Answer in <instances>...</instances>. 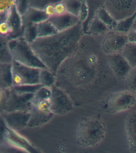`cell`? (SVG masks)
Returning a JSON list of instances; mask_svg holds the SVG:
<instances>
[{"label":"cell","instance_id":"cell-1","mask_svg":"<svg viewBox=\"0 0 136 153\" xmlns=\"http://www.w3.org/2000/svg\"><path fill=\"white\" fill-rule=\"evenodd\" d=\"M83 34V25L79 22L69 29L38 38L30 45L38 58L56 76L62 63L77 51Z\"/></svg>","mask_w":136,"mask_h":153},{"label":"cell","instance_id":"cell-2","mask_svg":"<svg viewBox=\"0 0 136 153\" xmlns=\"http://www.w3.org/2000/svg\"><path fill=\"white\" fill-rule=\"evenodd\" d=\"M106 130V125L101 118L97 117L85 118L77 129V142L84 146H95L103 140Z\"/></svg>","mask_w":136,"mask_h":153},{"label":"cell","instance_id":"cell-3","mask_svg":"<svg viewBox=\"0 0 136 153\" xmlns=\"http://www.w3.org/2000/svg\"><path fill=\"white\" fill-rule=\"evenodd\" d=\"M33 93H21L16 91L13 87L1 90V113L25 111L29 112L31 109Z\"/></svg>","mask_w":136,"mask_h":153},{"label":"cell","instance_id":"cell-4","mask_svg":"<svg viewBox=\"0 0 136 153\" xmlns=\"http://www.w3.org/2000/svg\"><path fill=\"white\" fill-rule=\"evenodd\" d=\"M9 45L14 61L32 68L39 69L47 68L37 57L30 45L23 37L9 40Z\"/></svg>","mask_w":136,"mask_h":153},{"label":"cell","instance_id":"cell-5","mask_svg":"<svg viewBox=\"0 0 136 153\" xmlns=\"http://www.w3.org/2000/svg\"><path fill=\"white\" fill-rule=\"evenodd\" d=\"M136 102L134 93L129 90L120 91L111 94L105 100L104 107L107 112L114 114L130 109Z\"/></svg>","mask_w":136,"mask_h":153},{"label":"cell","instance_id":"cell-6","mask_svg":"<svg viewBox=\"0 0 136 153\" xmlns=\"http://www.w3.org/2000/svg\"><path fill=\"white\" fill-rule=\"evenodd\" d=\"M40 70L27 66L13 60L11 65L13 87L40 84Z\"/></svg>","mask_w":136,"mask_h":153},{"label":"cell","instance_id":"cell-7","mask_svg":"<svg viewBox=\"0 0 136 153\" xmlns=\"http://www.w3.org/2000/svg\"><path fill=\"white\" fill-rule=\"evenodd\" d=\"M103 6L117 22L130 17L136 13V0H109Z\"/></svg>","mask_w":136,"mask_h":153},{"label":"cell","instance_id":"cell-8","mask_svg":"<svg viewBox=\"0 0 136 153\" xmlns=\"http://www.w3.org/2000/svg\"><path fill=\"white\" fill-rule=\"evenodd\" d=\"M129 42L128 35L114 30L110 31L103 41V51L109 56L121 53Z\"/></svg>","mask_w":136,"mask_h":153},{"label":"cell","instance_id":"cell-9","mask_svg":"<svg viewBox=\"0 0 136 153\" xmlns=\"http://www.w3.org/2000/svg\"><path fill=\"white\" fill-rule=\"evenodd\" d=\"M51 89L50 102L52 112L54 114L63 115L70 112L73 109V103L66 92L54 85L51 87Z\"/></svg>","mask_w":136,"mask_h":153},{"label":"cell","instance_id":"cell-10","mask_svg":"<svg viewBox=\"0 0 136 153\" xmlns=\"http://www.w3.org/2000/svg\"><path fill=\"white\" fill-rule=\"evenodd\" d=\"M1 114L5 124L12 130L17 131L28 126L30 115L29 112L15 111Z\"/></svg>","mask_w":136,"mask_h":153},{"label":"cell","instance_id":"cell-11","mask_svg":"<svg viewBox=\"0 0 136 153\" xmlns=\"http://www.w3.org/2000/svg\"><path fill=\"white\" fill-rule=\"evenodd\" d=\"M109 62L113 73L120 79H125L132 69L121 53L109 55Z\"/></svg>","mask_w":136,"mask_h":153},{"label":"cell","instance_id":"cell-12","mask_svg":"<svg viewBox=\"0 0 136 153\" xmlns=\"http://www.w3.org/2000/svg\"><path fill=\"white\" fill-rule=\"evenodd\" d=\"M48 20L58 32L69 29L80 22L77 17L68 13L62 15H55L49 18Z\"/></svg>","mask_w":136,"mask_h":153},{"label":"cell","instance_id":"cell-13","mask_svg":"<svg viewBox=\"0 0 136 153\" xmlns=\"http://www.w3.org/2000/svg\"><path fill=\"white\" fill-rule=\"evenodd\" d=\"M30 112V118L28 126L37 127L48 123L54 115L53 112H48L33 105Z\"/></svg>","mask_w":136,"mask_h":153},{"label":"cell","instance_id":"cell-14","mask_svg":"<svg viewBox=\"0 0 136 153\" xmlns=\"http://www.w3.org/2000/svg\"><path fill=\"white\" fill-rule=\"evenodd\" d=\"M5 21L9 23L13 30V34L10 40L22 36L23 25L22 18L18 13L15 6L12 10Z\"/></svg>","mask_w":136,"mask_h":153},{"label":"cell","instance_id":"cell-15","mask_svg":"<svg viewBox=\"0 0 136 153\" xmlns=\"http://www.w3.org/2000/svg\"><path fill=\"white\" fill-rule=\"evenodd\" d=\"M125 130L130 148L136 153V111L130 114L126 118Z\"/></svg>","mask_w":136,"mask_h":153},{"label":"cell","instance_id":"cell-16","mask_svg":"<svg viewBox=\"0 0 136 153\" xmlns=\"http://www.w3.org/2000/svg\"><path fill=\"white\" fill-rule=\"evenodd\" d=\"M23 26L28 23L38 24L49 19L45 11L30 7L21 16Z\"/></svg>","mask_w":136,"mask_h":153},{"label":"cell","instance_id":"cell-17","mask_svg":"<svg viewBox=\"0 0 136 153\" xmlns=\"http://www.w3.org/2000/svg\"><path fill=\"white\" fill-rule=\"evenodd\" d=\"M12 63H0V89L4 90L13 86Z\"/></svg>","mask_w":136,"mask_h":153},{"label":"cell","instance_id":"cell-18","mask_svg":"<svg viewBox=\"0 0 136 153\" xmlns=\"http://www.w3.org/2000/svg\"><path fill=\"white\" fill-rule=\"evenodd\" d=\"M110 31L108 27L95 16L88 24L86 32L89 35L97 36Z\"/></svg>","mask_w":136,"mask_h":153},{"label":"cell","instance_id":"cell-19","mask_svg":"<svg viewBox=\"0 0 136 153\" xmlns=\"http://www.w3.org/2000/svg\"><path fill=\"white\" fill-rule=\"evenodd\" d=\"M9 41L7 37L0 36V63H12L14 60Z\"/></svg>","mask_w":136,"mask_h":153},{"label":"cell","instance_id":"cell-20","mask_svg":"<svg viewBox=\"0 0 136 153\" xmlns=\"http://www.w3.org/2000/svg\"><path fill=\"white\" fill-rule=\"evenodd\" d=\"M95 16L106 25L110 30H113L116 27L117 22L111 16L103 6H101L97 9Z\"/></svg>","mask_w":136,"mask_h":153},{"label":"cell","instance_id":"cell-21","mask_svg":"<svg viewBox=\"0 0 136 153\" xmlns=\"http://www.w3.org/2000/svg\"><path fill=\"white\" fill-rule=\"evenodd\" d=\"M121 53L132 68H136V43L129 41Z\"/></svg>","mask_w":136,"mask_h":153},{"label":"cell","instance_id":"cell-22","mask_svg":"<svg viewBox=\"0 0 136 153\" xmlns=\"http://www.w3.org/2000/svg\"><path fill=\"white\" fill-rule=\"evenodd\" d=\"M36 24L38 38L48 36L58 32L48 19Z\"/></svg>","mask_w":136,"mask_h":153},{"label":"cell","instance_id":"cell-23","mask_svg":"<svg viewBox=\"0 0 136 153\" xmlns=\"http://www.w3.org/2000/svg\"><path fill=\"white\" fill-rule=\"evenodd\" d=\"M22 37L29 44L33 43L38 38L37 24L30 23L24 25Z\"/></svg>","mask_w":136,"mask_h":153},{"label":"cell","instance_id":"cell-24","mask_svg":"<svg viewBox=\"0 0 136 153\" xmlns=\"http://www.w3.org/2000/svg\"><path fill=\"white\" fill-rule=\"evenodd\" d=\"M52 96L51 88L42 86L34 94L32 100V105H38L42 102L49 100Z\"/></svg>","mask_w":136,"mask_h":153},{"label":"cell","instance_id":"cell-25","mask_svg":"<svg viewBox=\"0 0 136 153\" xmlns=\"http://www.w3.org/2000/svg\"><path fill=\"white\" fill-rule=\"evenodd\" d=\"M56 80L55 75L47 68L40 69V83L42 86L51 88L54 85Z\"/></svg>","mask_w":136,"mask_h":153},{"label":"cell","instance_id":"cell-26","mask_svg":"<svg viewBox=\"0 0 136 153\" xmlns=\"http://www.w3.org/2000/svg\"><path fill=\"white\" fill-rule=\"evenodd\" d=\"M136 16V13L134 15L130 17L121 21L118 22L116 27H115L114 30L125 33V34H128L132 30Z\"/></svg>","mask_w":136,"mask_h":153},{"label":"cell","instance_id":"cell-27","mask_svg":"<svg viewBox=\"0 0 136 153\" xmlns=\"http://www.w3.org/2000/svg\"><path fill=\"white\" fill-rule=\"evenodd\" d=\"M16 1L1 0L0 1L1 22L4 21L7 15L16 5Z\"/></svg>","mask_w":136,"mask_h":153},{"label":"cell","instance_id":"cell-28","mask_svg":"<svg viewBox=\"0 0 136 153\" xmlns=\"http://www.w3.org/2000/svg\"><path fill=\"white\" fill-rule=\"evenodd\" d=\"M68 13L78 17L82 7V1H64Z\"/></svg>","mask_w":136,"mask_h":153},{"label":"cell","instance_id":"cell-29","mask_svg":"<svg viewBox=\"0 0 136 153\" xmlns=\"http://www.w3.org/2000/svg\"><path fill=\"white\" fill-rule=\"evenodd\" d=\"M1 153H29L25 149L9 143L1 144Z\"/></svg>","mask_w":136,"mask_h":153},{"label":"cell","instance_id":"cell-30","mask_svg":"<svg viewBox=\"0 0 136 153\" xmlns=\"http://www.w3.org/2000/svg\"><path fill=\"white\" fill-rule=\"evenodd\" d=\"M125 79L129 91L133 93L136 92V68H132Z\"/></svg>","mask_w":136,"mask_h":153},{"label":"cell","instance_id":"cell-31","mask_svg":"<svg viewBox=\"0 0 136 153\" xmlns=\"http://www.w3.org/2000/svg\"><path fill=\"white\" fill-rule=\"evenodd\" d=\"M42 86V85L39 84L33 85L15 86L12 87L15 91L19 93H35Z\"/></svg>","mask_w":136,"mask_h":153},{"label":"cell","instance_id":"cell-32","mask_svg":"<svg viewBox=\"0 0 136 153\" xmlns=\"http://www.w3.org/2000/svg\"><path fill=\"white\" fill-rule=\"evenodd\" d=\"M13 30L7 21L1 22L0 25V33L1 36L7 38L10 40L13 34Z\"/></svg>","mask_w":136,"mask_h":153},{"label":"cell","instance_id":"cell-33","mask_svg":"<svg viewBox=\"0 0 136 153\" xmlns=\"http://www.w3.org/2000/svg\"><path fill=\"white\" fill-rule=\"evenodd\" d=\"M15 7L18 13L22 16L30 7L29 1H16Z\"/></svg>","mask_w":136,"mask_h":153},{"label":"cell","instance_id":"cell-34","mask_svg":"<svg viewBox=\"0 0 136 153\" xmlns=\"http://www.w3.org/2000/svg\"><path fill=\"white\" fill-rule=\"evenodd\" d=\"M89 13V8L87 1H82V7L79 15L78 17L80 22L82 23L84 22L87 19Z\"/></svg>","mask_w":136,"mask_h":153},{"label":"cell","instance_id":"cell-35","mask_svg":"<svg viewBox=\"0 0 136 153\" xmlns=\"http://www.w3.org/2000/svg\"><path fill=\"white\" fill-rule=\"evenodd\" d=\"M53 1H29L30 7L36 9L44 10V9L49 4Z\"/></svg>","mask_w":136,"mask_h":153},{"label":"cell","instance_id":"cell-36","mask_svg":"<svg viewBox=\"0 0 136 153\" xmlns=\"http://www.w3.org/2000/svg\"><path fill=\"white\" fill-rule=\"evenodd\" d=\"M55 10L57 15H62L68 13L64 1H58L56 3Z\"/></svg>","mask_w":136,"mask_h":153},{"label":"cell","instance_id":"cell-37","mask_svg":"<svg viewBox=\"0 0 136 153\" xmlns=\"http://www.w3.org/2000/svg\"><path fill=\"white\" fill-rule=\"evenodd\" d=\"M58 1H53L48 4L44 9L45 13L49 18L51 17L56 15L55 4Z\"/></svg>","mask_w":136,"mask_h":153},{"label":"cell","instance_id":"cell-38","mask_svg":"<svg viewBox=\"0 0 136 153\" xmlns=\"http://www.w3.org/2000/svg\"><path fill=\"white\" fill-rule=\"evenodd\" d=\"M128 35L129 41L136 43V30L131 31Z\"/></svg>","mask_w":136,"mask_h":153},{"label":"cell","instance_id":"cell-39","mask_svg":"<svg viewBox=\"0 0 136 153\" xmlns=\"http://www.w3.org/2000/svg\"><path fill=\"white\" fill-rule=\"evenodd\" d=\"M136 30V16L135 17V18L134 22V24L133 25V26H132V30H131V31H134Z\"/></svg>","mask_w":136,"mask_h":153},{"label":"cell","instance_id":"cell-40","mask_svg":"<svg viewBox=\"0 0 136 153\" xmlns=\"http://www.w3.org/2000/svg\"></svg>","mask_w":136,"mask_h":153}]
</instances>
